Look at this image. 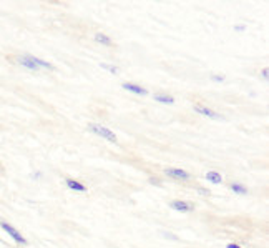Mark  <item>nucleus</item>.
Here are the masks:
<instances>
[{
    "label": "nucleus",
    "instance_id": "obj_1",
    "mask_svg": "<svg viewBox=\"0 0 269 248\" xmlns=\"http://www.w3.org/2000/svg\"><path fill=\"white\" fill-rule=\"evenodd\" d=\"M19 62L20 65H24L25 68H30V70H38V68H49V70H54V65L43 62V60L40 59H35L32 57V55H22V57H19Z\"/></svg>",
    "mask_w": 269,
    "mask_h": 248
},
{
    "label": "nucleus",
    "instance_id": "obj_2",
    "mask_svg": "<svg viewBox=\"0 0 269 248\" xmlns=\"http://www.w3.org/2000/svg\"><path fill=\"white\" fill-rule=\"evenodd\" d=\"M88 128H90V132H93L95 135H98V137H103V138H107L108 142H113L116 143V135L111 132L110 128H107V127H103V125H98V124H90L88 125Z\"/></svg>",
    "mask_w": 269,
    "mask_h": 248
},
{
    "label": "nucleus",
    "instance_id": "obj_3",
    "mask_svg": "<svg viewBox=\"0 0 269 248\" xmlns=\"http://www.w3.org/2000/svg\"><path fill=\"white\" fill-rule=\"evenodd\" d=\"M0 227H2L3 230H5V232H7L8 235H10V237L14 238V240H15L17 243H22V245H25V243H27V240H25V238L22 237V235H20L19 232H17V230H15L14 227H12V225L3 223V221H2V223H0Z\"/></svg>",
    "mask_w": 269,
    "mask_h": 248
},
{
    "label": "nucleus",
    "instance_id": "obj_4",
    "mask_svg": "<svg viewBox=\"0 0 269 248\" xmlns=\"http://www.w3.org/2000/svg\"><path fill=\"white\" fill-rule=\"evenodd\" d=\"M194 112H198L199 115L208 117V119H215V120L223 119V117H221L219 114H216L215 110H211V108H206V107H203V105H194Z\"/></svg>",
    "mask_w": 269,
    "mask_h": 248
},
{
    "label": "nucleus",
    "instance_id": "obj_5",
    "mask_svg": "<svg viewBox=\"0 0 269 248\" xmlns=\"http://www.w3.org/2000/svg\"><path fill=\"white\" fill-rule=\"evenodd\" d=\"M166 175H168V177H173V178H178V180H188V178L191 177L188 172L180 170V168H168V170H166Z\"/></svg>",
    "mask_w": 269,
    "mask_h": 248
},
{
    "label": "nucleus",
    "instance_id": "obj_6",
    "mask_svg": "<svg viewBox=\"0 0 269 248\" xmlns=\"http://www.w3.org/2000/svg\"><path fill=\"white\" fill-rule=\"evenodd\" d=\"M173 210H176V212H191L193 210V205L191 203H188V202H180V200H176V202H171L170 203Z\"/></svg>",
    "mask_w": 269,
    "mask_h": 248
},
{
    "label": "nucleus",
    "instance_id": "obj_7",
    "mask_svg": "<svg viewBox=\"0 0 269 248\" xmlns=\"http://www.w3.org/2000/svg\"><path fill=\"white\" fill-rule=\"evenodd\" d=\"M123 89H125V90H128V92L136 93V95H146V93H148L145 89H143V87H140V85H134V84H127V82H125V84H123Z\"/></svg>",
    "mask_w": 269,
    "mask_h": 248
},
{
    "label": "nucleus",
    "instance_id": "obj_8",
    "mask_svg": "<svg viewBox=\"0 0 269 248\" xmlns=\"http://www.w3.org/2000/svg\"><path fill=\"white\" fill-rule=\"evenodd\" d=\"M206 180H208V182H211V184H215V185H218V184H221L223 177H221L218 172H208V173H206Z\"/></svg>",
    "mask_w": 269,
    "mask_h": 248
},
{
    "label": "nucleus",
    "instance_id": "obj_9",
    "mask_svg": "<svg viewBox=\"0 0 269 248\" xmlns=\"http://www.w3.org/2000/svg\"><path fill=\"white\" fill-rule=\"evenodd\" d=\"M156 102H161V103H175V98L171 97V95H164V93H156L153 97Z\"/></svg>",
    "mask_w": 269,
    "mask_h": 248
},
{
    "label": "nucleus",
    "instance_id": "obj_10",
    "mask_svg": "<svg viewBox=\"0 0 269 248\" xmlns=\"http://www.w3.org/2000/svg\"><path fill=\"white\" fill-rule=\"evenodd\" d=\"M67 186L68 188H72V190H77V191H85L86 190L85 185H81L80 182H75V180H67Z\"/></svg>",
    "mask_w": 269,
    "mask_h": 248
},
{
    "label": "nucleus",
    "instance_id": "obj_11",
    "mask_svg": "<svg viewBox=\"0 0 269 248\" xmlns=\"http://www.w3.org/2000/svg\"><path fill=\"white\" fill-rule=\"evenodd\" d=\"M95 40H97L98 43H103V45H111V38L110 37H107L105 33H97V35H95Z\"/></svg>",
    "mask_w": 269,
    "mask_h": 248
},
{
    "label": "nucleus",
    "instance_id": "obj_12",
    "mask_svg": "<svg viewBox=\"0 0 269 248\" xmlns=\"http://www.w3.org/2000/svg\"><path fill=\"white\" fill-rule=\"evenodd\" d=\"M231 190L234 191V193H240V195L248 193V188H246V186H242L241 184H231Z\"/></svg>",
    "mask_w": 269,
    "mask_h": 248
},
{
    "label": "nucleus",
    "instance_id": "obj_13",
    "mask_svg": "<svg viewBox=\"0 0 269 248\" xmlns=\"http://www.w3.org/2000/svg\"><path fill=\"white\" fill-rule=\"evenodd\" d=\"M100 67L105 68V70H108V72H111V73H118V72H120V70H118V67H113V65H108V63H102Z\"/></svg>",
    "mask_w": 269,
    "mask_h": 248
},
{
    "label": "nucleus",
    "instance_id": "obj_14",
    "mask_svg": "<svg viewBox=\"0 0 269 248\" xmlns=\"http://www.w3.org/2000/svg\"><path fill=\"white\" fill-rule=\"evenodd\" d=\"M211 78H213L215 82H223V80H224V78H223V77H219V75H213Z\"/></svg>",
    "mask_w": 269,
    "mask_h": 248
},
{
    "label": "nucleus",
    "instance_id": "obj_15",
    "mask_svg": "<svg viewBox=\"0 0 269 248\" xmlns=\"http://www.w3.org/2000/svg\"><path fill=\"white\" fill-rule=\"evenodd\" d=\"M226 248H241V247H238V245H234V243H229V245Z\"/></svg>",
    "mask_w": 269,
    "mask_h": 248
},
{
    "label": "nucleus",
    "instance_id": "obj_16",
    "mask_svg": "<svg viewBox=\"0 0 269 248\" xmlns=\"http://www.w3.org/2000/svg\"><path fill=\"white\" fill-rule=\"evenodd\" d=\"M263 77L268 78V68H264V70H263Z\"/></svg>",
    "mask_w": 269,
    "mask_h": 248
},
{
    "label": "nucleus",
    "instance_id": "obj_17",
    "mask_svg": "<svg viewBox=\"0 0 269 248\" xmlns=\"http://www.w3.org/2000/svg\"><path fill=\"white\" fill-rule=\"evenodd\" d=\"M0 168H2V167H0Z\"/></svg>",
    "mask_w": 269,
    "mask_h": 248
}]
</instances>
